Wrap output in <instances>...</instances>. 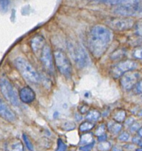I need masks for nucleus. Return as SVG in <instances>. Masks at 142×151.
<instances>
[{"instance_id": "24", "label": "nucleus", "mask_w": 142, "mask_h": 151, "mask_svg": "<svg viewBox=\"0 0 142 151\" xmlns=\"http://www.w3.org/2000/svg\"><path fill=\"white\" fill-rule=\"evenodd\" d=\"M106 125L105 124H101V125H99L98 127L97 128L95 131V135L97 136V137H100V136L103 135V134H105V131H106Z\"/></svg>"}, {"instance_id": "43", "label": "nucleus", "mask_w": 142, "mask_h": 151, "mask_svg": "<svg viewBox=\"0 0 142 151\" xmlns=\"http://www.w3.org/2000/svg\"><path fill=\"white\" fill-rule=\"evenodd\" d=\"M136 151H142V147H141V148H139V149H137Z\"/></svg>"}, {"instance_id": "34", "label": "nucleus", "mask_w": 142, "mask_h": 151, "mask_svg": "<svg viewBox=\"0 0 142 151\" xmlns=\"http://www.w3.org/2000/svg\"><path fill=\"white\" fill-rule=\"evenodd\" d=\"M136 90L139 94H142V79L138 81L136 85Z\"/></svg>"}, {"instance_id": "16", "label": "nucleus", "mask_w": 142, "mask_h": 151, "mask_svg": "<svg viewBox=\"0 0 142 151\" xmlns=\"http://www.w3.org/2000/svg\"><path fill=\"white\" fill-rule=\"evenodd\" d=\"M122 125L120 122H116V121H110L107 125V128L109 131V132L111 133L112 134H119L122 129Z\"/></svg>"}, {"instance_id": "13", "label": "nucleus", "mask_w": 142, "mask_h": 151, "mask_svg": "<svg viewBox=\"0 0 142 151\" xmlns=\"http://www.w3.org/2000/svg\"><path fill=\"white\" fill-rule=\"evenodd\" d=\"M0 114L1 116L8 122H14L16 120V115L11 111V109L7 106L2 100L0 102Z\"/></svg>"}, {"instance_id": "38", "label": "nucleus", "mask_w": 142, "mask_h": 151, "mask_svg": "<svg viewBox=\"0 0 142 151\" xmlns=\"http://www.w3.org/2000/svg\"><path fill=\"white\" fill-rule=\"evenodd\" d=\"M111 151H124L122 147L119 145H115L111 147Z\"/></svg>"}, {"instance_id": "37", "label": "nucleus", "mask_w": 142, "mask_h": 151, "mask_svg": "<svg viewBox=\"0 0 142 151\" xmlns=\"http://www.w3.org/2000/svg\"><path fill=\"white\" fill-rule=\"evenodd\" d=\"M141 138L139 137V136H138V137H134L132 139V142H133V144L138 145V142H139L140 140H141Z\"/></svg>"}, {"instance_id": "42", "label": "nucleus", "mask_w": 142, "mask_h": 151, "mask_svg": "<svg viewBox=\"0 0 142 151\" xmlns=\"http://www.w3.org/2000/svg\"><path fill=\"white\" fill-rule=\"evenodd\" d=\"M137 114H138V116H142V109H141V110H140V111H139V112H138V113Z\"/></svg>"}, {"instance_id": "25", "label": "nucleus", "mask_w": 142, "mask_h": 151, "mask_svg": "<svg viewBox=\"0 0 142 151\" xmlns=\"http://www.w3.org/2000/svg\"><path fill=\"white\" fill-rule=\"evenodd\" d=\"M22 137H23V139H24V142L25 145H26L27 148L29 151H34L33 145H32V142H31L30 140H29V137H28L25 134H24L23 135H22Z\"/></svg>"}, {"instance_id": "29", "label": "nucleus", "mask_w": 142, "mask_h": 151, "mask_svg": "<svg viewBox=\"0 0 142 151\" xmlns=\"http://www.w3.org/2000/svg\"><path fill=\"white\" fill-rule=\"evenodd\" d=\"M136 31L137 35L142 37V19L137 22L136 24Z\"/></svg>"}, {"instance_id": "15", "label": "nucleus", "mask_w": 142, "mask_h": 151, "mask_svg": "<svg viewBox=\"0 0 142 151\" xmlns=\"http://www.w3.org/2000/svg\"><path fill=\"white\" fill-rule=\"evenodd\" d=\"M5 149L7 151H24V145L20 140L14 139L6 143Z\"/></svg>"}, {"instance_id": "10", "label": "nucleus", "mask_w": 142, "mask_h": 151, "mask_svg": "<svg viewBox=\"0 0 142 151\" xmlns=\"http://www.w3.org/2000/svg\"><path fill=\"white\" fill-rule=\"evenodd\" d=\"M139 78L138 72L131 71L124 74L120 78V84L122 88L126 91H129L136 86Z\"/></svg>"}, {"instance_id": "8", "label": "nucleus", "mask_w": 142, "mask_h": 151, "mask_svg": "<svg viewBox=\"0 0 142 151\" xmlns=\"http://www.w3.org/2000/svg\"><path fill=\"white\" fill-rule=\"evenodd\" d=\"M53 58H54V56H53L51 48H50L49 46L46 45L44 50L41 52L39 58L41 60L44 69L49 74H53L55 72V59H53Z\"/></svg>"}, {"instance_id": "11", "label": "nucleus", "mask_w": 142, "mask_h": 151, "mask_svg": "<svg viewBox=\"0 0 142 151\" xmlns=\"http://www.w3.org/2000/svg\"><path fill=\"white\" fill-rule=\"evenodd\" d=\"M31 48L32 52L37 57H40L41 52L45 47L46 40L44 37L41 35H37L32 38L30 42Z\"/></svg>"}, {"instance_id": "22", "label": "nucleus", "mask_w": 142, "mask_h": 151, "mask_svg": "<svg viewBox=\"0 0 142 151\" xmlns=\"http://www.w3.org/2000/svg\"><path fill=\"white\" fill-rule=\"evenodd\" d=\"M111 145L109 142H102L98 145V149L100 151H108L111 149Z\"/></svg>"}, {"instance_id": "26", "label": "nucleus", "mask_w": 142, "mask_h": 151, "mask_svg": "<svg viewBox=\"0 0 142 151\" xmlns=\"http://www.w3.org/2000/svg\"><path fill=\"white\" fill-rule=\"evenodd\" d=\"M66 149H67V145L63 142L61 139H57V149L55 151H66Z\"/></svg>"}, {"instance_id": "12", "label": "nucleus", "mask_w": 142, "mask_h": 151, "mask_svg": "<svg viewBox=\"0 0 142 151\" xmlns=\"http://www.w3.org/2000/svg\"><path fill=\"white\" fill-rule=\"evenodd\" d=\"M19 98L22 103L29 104L35 100V93L31 87L26 86L19 91Z\"/></svg>"}, {"instance_id": "14", "label": "nucleus", "mask_w": 142, "mask_h": 151, "mask_svg": "<svg viewBox=\"0 0 142 151\" xmlns=\"http://www.w3.org/2000/svg\"><path fill=\"white\" fill-rule=\"evenodd\" d=\"M95 1L110 5H126V4H136L140 0H94Z\"/></svg>"}, {"instance_id": "1", "label": "nucleus", "mask_w": 142, "mask_h": 151, "mask_svg": "<svg viewBox=\"0 0 142 151\" xmlns=\"http://www.w3.org/2000/svg\"><path fill=\"white\" fill-rule=\"evenodd\" d=\"M112 41V32L108 27L97 24L92 27L88 35V46L96 58H101L108 49Z\"/></svg>"}, {"instance_id": "18", "label": "nucleus", "mask_w": 142, "mask_h": 151, "mask_svg": "<svg viewBox=\"0 0 142 151\" xmlns=\"http://www.w3.org/2000/svg\"><path fill=\"white\" fill-rule=\"evenodd\" d=\"M94 136L93 134L89 132H85V134H82L80 136V139L79 145H85L90 144V143L94 142Z\"/></svg>"}, {"instance_id": "3", "label": "nucleus", "mask_w": 142, "mask_h": 151, "mask_svg": "<svg viewBox=\"0 0 142 151\" xmlns=\"http://www.w3.org/2000/svg\"><path fill=\"white\" fill-rule=\"evenodd\" d=\"M68 47L71 55L78 68L83 69L89 64L90 60L88 54L80 44L75 42H69Z\"/></svg>"}, {"instance_id": "39", "label": "nucleus", "mask_w": 142, "mask_h": 151, "mask_svg": "<svg viewBox=\"0 0 142 151\" xmlns=\"http://www.w3.org/2000/svg\"><path fill=\"white\" fill-rule=\"evenodd\" d=\"M125 147L128 150H132L133 148H134V145H125Z\"/></svg>"}, {"instance_id": "4", "label": "nucleus", "mask_w": 142, "mask_h": 151, "mask_svg": "<svg viewBox=\"0 0 142 151\" xmlns=\"http://www.w3.org/2000/svg\"><path fill=\"white\" fill-rule=\"evenodd\" d=\"M54 59L55 66L59 72L66 78H70L72 75L73 69L72 63L66 52L60 49L56 50L54 52Z\"/></svg>"}, {"instance_id": "19", "label": "nucleus", "mask_w": 142, "mask_h": 151, "mask_svg": "<svg viewBox=\"0 0 142 151\" xmlns=\"http://www.w3.org/2000/svg\"><path fill=\"white\" fill-rule=\"evenodd\" d=\"M101 117V113L97 110H90L87 113L86 116H85V119L90 122H95L100 119Z\"/></svg>"}, {"instance_id": "33", "label": "nucleus", "mask_w": 142, "mask_h": 151, "mask_svg": "<svg viewBox=\"0 0 142 151\" xmlns=\"http://www.w3.org/2000/svg\"><path fill=\"white\" fill-rule=\"evenodd\" d=\"M9 5V0H1V9L3 11H5Z\"/></svg>"}, {"instance_id": "2", "label": "nucleus", "mask_w": 142, "mask_h": 151, "mask_svg": "<svg viewBox=\"0 0 142 151\" xmlns=\"http://www.w3.org/2000/svg\"><path fill=\"white\" fill-rule=\"evenodd\" d=\"M14 65L19 73L28 82L38 83L41 81L39 74L27 59L19 57L14 60Z\"/></svg>"}, {"instance_id": "5", "label": "nucleus", "mask_w": 142, "mask_h": 151, "mask_svg": "<svg viewBox=\"0 0 142 151\" xmlns=\"http://www.w3.org/2000/svg\"><path fill=\"white\" fill-rule=\"evenodd\" d=\"M138 63L133 60H125L113 65L110 69V75L113 78H119L125 73L135 70Z\"/></svg>"}, {"instance_id": "17", "label": "nucleus", "mask_w": 142, "mask_h": 151, "mask_svg": "<svg viewBox=\"0 0 142 151\" xmlns=\"http://www.w3.org/2000/svg\"><path fill=\"white\" fill-rule=\"evenodd\" d=\"M127 116V113L125 110L123 109H117V110L114 111L113 115H112V117L113 119L116 122H120L122 123L125 121Z\"/></svg>"}, {"instance_id": "30", "label": "nucleus", "mask_w": 142, "mask_h": 151, "mask_svg": "<svg viewBox=\"0 0 142 151\" xmlns=\"http://www.w3.org/2000/svg\"><path fill=\"white\" fill-rule=\"evenodd\" d=\"M141 128L140 126V124L137 122H134L131 126L129 127V130L131 133H134V132H136V131H138V129Z\"/></svg>"}, {"instance_id": "28", "label": "nucleus", "mask_w": 142, "mask_h": 151, "mask_svg": "<svg viewBox=\"0 0 142 151\" xmlns=\"http://www.w3.org/2000/svg\"><path fill=\"white\" fill-rule=\"evenodd\" d=\"M133 56L136 59L142 60V47H138L133 52Z\"/></svg>"}, {"instance_id": "9", "label": "nucleus", "mask_w": 142, "mask_h": 151, "mask_svg": "<svg viewBox=\"0 0 142 151\" xmlns=\"http://www.w3.org/2000/svg\"><path fill=\"white\" fill-rule=\"evenodd\" d=\"M114 13L123 16H136L142 13V2L141 1L136 4L120 5L114 10Z\"/></svg>"}, {"instance_id": "31", "label": "nucleus", "mask_w": 142, "mask_h": 151, "mask_svg": "<svg viewBox=\"0 0 142 151\" xmlns=\"http://www.w3.org/2000/svg\"><path fill=\"white\" fill-rule=\"evenodd\" d=\"M94 146V142L92 143H90V144L85 145H82L80 147V150L81 151H91Z\"/></svg>"}, {"instance_id": "40", "label": "nucleus", "mask_w": 142, "mask_h": 151, "mask_svg": "<svg viewBox=\"0 0 142 151\" xmlns=\"http://www.w3.org/2000/svg\"><path fill=\"white\" fill-rule=\"evenodd\" d=\"M138 132V136H139L141 138H142V127H141V128L138 129V131H137Z\"/></svg>"}, {"instance_id": "20", "label": "nucleus", "mask_w": 142, "mask_h": 151, "mask_svg": "<svg viewBox=\"0 0 142 151\" xmlns=\"http://www.w3.org/2000/svg\"><path fill=\"white\" fill-rule=\"evenodd\" d=\"M94 126H95V125H94V122L86 120L80 125L79 131L82 133L88 132L89 131L92 130L94 128Z\"/></svg>"}, {"instance_id": "6", "label": "nucleus", "mask_w": 142, "mask_h": 151, "mask_svg": "<svg viewBox=\"0 0 142 151\" xmlns=\"http://www.w3.org/2000/svg\"><path fill=\"white\" fill-rule=\"evenodd\" d=\"M0 86H1V91L4 98L13 106H19V99L11 83L5 78H1Z\"/></svg>"}, {"instance_id": "41", "label": "nucleus", "mask_w": 142, "mask_h": 151, "mask_svg": "<svg viewBox=\"0 0 142 151\" xmlns=\"http://www.w3.org/2000/svg\"><path fill=\"white\" fill-rule=\"evenodd\" d=\"M138 146H139V147H142V139H141V140H140V142H138Z\"/></svg>"}, {"instance_id": "7", "label": "nucleus", "mask_w": 142, "mask_h": 151, "mask_svg": "<svg viewBox=\"0 0 142 151\" xmlns=\"http://www.w3.org/2000/svg\"><path fill=\"white\" fill-rule=\"evenodd\" d=\"M110 28L116 31H125L131 29L134 26L133 19L130 18H112L107 22Z\"/></svg>"}, {"instance_id": "36", "label": "nucleus", "mask_w": 142, "mask_h": 151, "mask_svg": "<svg viewBox=\"0 0 142 151\" xmlns=\"http://www.w3.org/2000/svg\"><path fill=\"white\" fill-rule=\"evenodd\" d=\"M97 138H98V141L100 142H102L107 141L108 136H107V134H103V135L100 136V137H98Z\"/></svg>"}, {"instance_id": "32", "label": "nucleus", "mask_w": 142, "mask_h": 151, "mask_svg": "<svg viewBox=\"0 0 142 151\" xmlns=\"http://www.w3.org/2000/svg\"><path fill=\"white\" fill-rule=\"evenodd\" d=\"M90 107L88 105H82V106H80L79 109V111L81 114H87L89 111Z\"/></svg>"}, {"instance_id": "27", "label": "nucleus", "mask_w": 142, "mask_h": 151, "mask_svg": "<svg viewBox=\"0 0 142 151\" xmlns=\"http://www.w3.org/2000/svg\"><path fill=\"white\" fill-rule=\"evenodd\" d=\"M130 137H131V136H130L129 133L124 131L119 134V137H118V139L121 142H128L130 139Z\"/></svg>"}, {"instance_id": "23", "label": "nucleus", "mask_w": 142, "mask_h": 151, "mask_svg": "<svg viewBox=\"0 0 142 151\" xmlns=\"http://www.w3.org/2000/svg\"><path fill=\"white\" fill-rule=\"evenodd\" d=\"M76 128V124L73 122H65L62 125V129L66 131H70L75 129Z\"/></svg>"}, {"instance_id": "21", "label": "nucleus", "mask_w": 142, "mask_h": 151, "mask_svg": "<svg viewBox=\"0 0 142 151\" xmlns=\"http://www.w3.org/2000/svg\"><path fill=\"white\" fill-rule=\"evenodd\" d=\"M125 54H126V52L124 49H118L110 55V59L113 60H120L125 57Z\"/></svg>"}, {"instance_id": "35", "label": "nucleus", "mask_w": 142, "mask_h": 151, "mask_svg": "<svg viewBox=\"0 0 142 151\" xmlns=\"http://www.w3.org/2000/svg\"><path fill=\"white\" fill-rule=\"evenodd\" d=\"M134 122H136L135 119H134L133 117H130V118H128L127 119H125V125L128 127H130L131 125H132L133 123Z\"/></svg>"}, {"instance_id": "44", "label": "nucleus", "mask_w": 142, "mask_h": 151, "mask_svg": "<svg viewBox=\"0 0 142 151\" xmlns=\"http://www.w3.org/2000/svg\"><path fill=\"white\" fill-rule=\"evenodd\" d=\"M108 151H109V150H108Z\"/></svg>"}]
</instances>
